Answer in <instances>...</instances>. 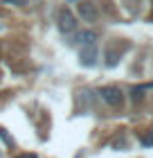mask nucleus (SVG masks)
<instances>
[{"mask_svg":"<svg viewBox=\"0 0 153 158\" xmlns=\"http://www.w3.org/2000/svg\"><path fill=\"white\" fill-rule=\"evenodd\" d=\"M20 158H38V156H34V154H25V156H20Z\"/></svg>","mask_w":153,"mask_h":158,"instance_id":"9","label":"nucleus"},{"mask_svg":"<svg viewBox=\"0 0 153 158\" xmlns=\"http://www.w3.org/2000/svg\"><path fill=\"white\" fill-rule=\"evenodd\" d=\"M79 14H81V18L83 20H88V23H92V20H97L99 16V11H97V7H95L92 2H79Z\"/></svg>","mask_w":153,"mask_h":158,"instance_id":"4","label":"nucleus"},{"mask_svg":"<svg viewBox=\"0 0 153 158\" xmlns=\"http://www.w3.org/2000/svg\"><path fill=\"white\" fill-rule=\"evenodd\" d=\"M99 95H101V99H104L108 106H113V109H117V106L124 104V95H122V90H119V88H115V86H104V88L99 90Z\"/></svg>","mask_w":153,"mask_h":158,"instance_id":"2","label":"nucleus"},{"mask_svg":"<svg viewBox=\"0 0 153 158\" xmlns=\"http://www.w3.org/2000/svg\"><path fill=\"white\" fill-rule=\"evenodd\" d=\"M0 158H2V156H0Z\"/></svg>","mask_w":153,"mask_h":158,"instance_id":"10","label":"nucleus"},{"mask_svg":"<svg viewBox=\"0 0 153 158\" xmlns=\"http://www.w3.org/2000/svg\"><path fill=\"white\" fill-rule=\"evenodd\" d=\"M97 63V50L95 45H88L81 50V66H95Z\"/></svg>","mask_w":153,"mask_h":158,"instance_id":"5","label":"nucleus"},{"mask_svg":"<svg viewBox=\"0 0 153 158\" xmlns=\"http://www.w3.org/2000/svg\"><path fill=\"white\" fill-rule=\"evenodd\" d=\"M95 41H97V34L92 30H83V32H74V39L72 43L79 48H88V45H95Z\"/></svg>","mask_w":153,"mask_h":158,"instance_id":"3","label":"nucleus"},{"mask_svg":"<svg viewBox=\"0 0 153 158\" xmlns=\"http://www.w3.org/2000/svg\"><path fill=\"white\" fill-rule=\"evenodd\" d=\"M56 27L63 32V34H70V32H77V18L70 9H61L56 14Z\"/></svg>","mask_w":153,"mask_h":158,"instance_id":"1","label":"nucleus"},{"mask_svg":"<svg viewBox=\"0 0 153 158\" xmlns=\"http://www.w3.org/2000/svg\"><path fill=\"white\" fill-rule=\"evenodd\" d=\"M142 147H153V131L149 133V135H144V138H142Z\"/></svg>","mask_w":153,"mask_h":158,"instance_id":"7","label":"nucleus"},{"mask_svg":"<svg viewBox=\"0 0 153 158\" xmlns=\"http://www.w3.org/2000/svg\"><path fill=\"white\" fill-rule=\"evenodd\" d=\"M144 90H147V86H137V88H133V102H140Z\"/></svg>","mask_w":153,"mask_h":158,"instance_id":"6","label":"nucleus"},{"mask_svg":"<svg viewBox=\"0 0 153 158\" xmlns=\"http://www.w3.org/2000/svg\"><path fill=\"white\" fill-rule=\"evenodd\" d=\"M7 5H25V0H5Z\"/></svg>","mask_w":153,"mask_h":158,"instance_id":"8","label":"nucleus"}]
</instances>
